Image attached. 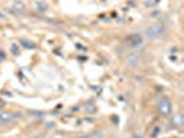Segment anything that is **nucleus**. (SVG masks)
I'll use <instances>...</instances> for the list:
<instances>
[{
    "label": "nucleus",
    "instance_id": "f257e3e1",
    "mask_svg": "<svg viewBox=\"0 0 184 138\" xmlns=\"http://www.w3.org/2000/svg\"><path fill=\"white\" fill-rule=\"evenodd\" d=\"M163 33H165V26L161 25V24L151 25L150 28L146 30L147 38H150V39H159L163 36Z\"/></svg>",
    "mask_w": 184,
    "mask_h": 138
},
{
    "label": "nucleus",
    "instance_id": "f03ea898",
    "mask_svg": "<svg viewBox=\"0 0 184 138\" xmlns=\"http://www.w3.org/2000/svg\"><path fill=\"white\" fill-rule=\"evenodd\" d=\"M158 111L165 116H169L172 113V102L169 98H161L158 101Z\"/></svg>",
    "mask_w": 184,
    "mask_h": 138
},
{
    "label": "nucleus",
    "instance_id": "7ed1b4c3",
    "mask_svg": "<svg viewBox=\"0 0 184 138\" xmlns=\"http://www.w3.org/2000/svg\"><path fill=\"white\" fill-rule=\"evenodd\" d=\"M15 120V115L10 112H4V111H0V121L1 123H11V121Z\"/></svg>",
    "mask_w": 184,
    "mask_h": 138
},
{
    "label": "nucleus",
    "instance_id": "20e7f679",
    "mask_svg": "<svg viewBox=\"0 0 184 138\" xmlns=\"http://www.w3.org/2000/svg\"><path fill=\"white\" fill-rule=\"evenodd\" d=\"M143 42V39L141 36H138V35H133L132 38H130V40H129V43H130V46H140Z\"/></svg>",
    "mask_w": 184,
    "mask_h": 138
},
{
    "label": "nucleus",
    "instance_id": "39448f33",
    "mask_svg": "<svg viewBox=\"0 0 184 138\" xmlns=\"http://www.w3.org/2000/svg\"><path fill=\"white\" fill-rule=\"evenodd\" d=\"M13 9H14V13L15 14H20V13H22L24 10H25V6L22 4L21 1H15L13 4Z\"/></svg>",
    "mask_w": 184,
    "mask_h": 138
},
{
    "label": "nucleus",
    "instance_id": "423d86ee",
    "mask_svg": "<svg viewBox=\"0 0 184 138\" xmlns=\"http://www.w3.org/2000/svg\"><path fill=\"white\" fill-rule=\"evenodd\" d=\"M127 58H129L127 61H129L130 64H136V62H138V59H137V57H136V55H129Z\"/></svg>",
    "mask_w": 184,
    "mask_h": 138
},
{
    "label": "nucleus",
    "instance_id": "0eeeda50",
    "mask_svg": "<svg viewBox=\"0 0 184 138\" xmlns=\"http://www.w3.org/2000/svg\"><path fill=\"white\" fill-rule=\"evenodd\" d=\"M22 44H25L26 48H35V44L30 42H26V40H22Z\"/></svg>",
    "mask_w": 184,
    "mask_h": 138
},
{
    "label": "nucleus",
    "instance_id": "6e6552de",
    "mask_svg": "<svg viewBox=\"0 0 184 138\" xmlns=\"http://www.w3.org/2000/svg\"><path fill=\"white\" fill-rule=\"evenodd\" d=\"M134 138H143L141 134H134Z\"/></svg>",
    "mask_w": 184,
    "mask_h": 138
}]
</instances>
